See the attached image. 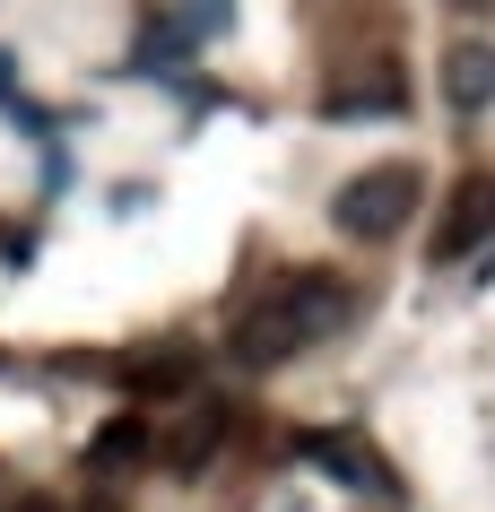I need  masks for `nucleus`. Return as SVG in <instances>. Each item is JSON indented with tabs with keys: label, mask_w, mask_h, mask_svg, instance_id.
Here are the masks:
<instances>
[{
	"label": "nucleus",
	"mask_w": 495,
	"mask_h": 512,
	"mask_svg": "<svg viewBox=\"0 0 495 512\" xmlns=\"http://www.w3.org/2000/svg\"><path fill=\"white\" fill-rule=\"evenodd\" d=\"M304 460H322L330 478H348L357 495H400V486H391V469L365 452V443H348V434H304Z\"/></svg>",
	"instance_id": "5"
},
{
	"label": "nucleus",
	"mask_w": 495,
	"mask_h": 512,
	"mask_svg": "<svg viewBox=\"0 0 495 512\" xmlns=\"http://www.w3.org/2000/svg\"><path fill=\"white\" fill-rule=\"evenodd\" d=\"M487 226H495V174H478V183L452 191V217H443V235H435V261H461Z\"/></svg>",
	"instance_id": "6"
},
{
	"label": "nucleus",
	"mask_w": 495,
	"mask_h": 512,
	"mask_svg": "<svg viewBox=\"0 0 495 512\" xmlns=\"http://www.w3.org/2000/svg\"><path fill=\"white\" fill-rule=\"evenodd\" d=\"M443 9H461V18H478V9H487V0H443Z\"/></svg>",
	"instance_id": "9"
},
{
	"label": "nucleus",
	"mask_w": 495,
	"mask_h": 512,
	"mask_svg": "<svg viewBox=\"0 0 495 512\" xmlns=\"http://www.w3.org/2000/svg\"><path fill=\"white\" fill-rule=\"evenodd\" d=\"M304 339H296V322H287V304H252L244 322L226 330V356H235V365H244V374H270V365H287V356H296Z\"/></svg>",
	"instance_id": "3"
},
{
	"label": "nucleus",
	"mask_w": 495,
	"mask_h": 512,
	"mask_svg": "<svg viewBox=\"0 0 495 512\" xmlns=\"http://www.w3.org/2000/svg\"><path fill=\"white\" fill-rule=\"evenodd\" d=\"M87 460H96V469H139V460H148V417H113Z\"/></svg>",
	"instance_id": "8"
},
{
	"label": "nucleus",
	"mask_w": 495,
	"mask_h": 512,
	"mask_svg": "<svg viewBox=\"0 0 495 512\" xmlns=\"http://www.w3.org/2000/svg\"><path fill=\"white\" fill-rule=\"evenodd\" d=\"M226 443V408L192 400L183 417H165V426H148V460H165L174 478H192V469H209V452Z\"/></svg>",
	"instance_id": "2"
},
{
	"label": "nucleus",
	"mask_w": 495,
	"mask_h": 512,
	"mask_svg": "<svg viewBox=\"0 0 495 512\" xmlns=\"http://www.w3.org/2000/svg\"><path fill=\"white\" fill-rule=\"evenodd\" d=\"M443 96L461 113H487L495 105V44H452L443 53Z\"/></svg>",
	"instance_id": "7"
},
{
	"label": "nucleus",
	"mask_w": 495,
	"mask_h": 512,
	"mask_svg": "<svg viewBox=\"0 0 495 512\" xmlns=\"http://www.w3.org/2000/svg\"><path fill=\"white\" fill-rule=\"evenodd\" d=\"M417 200H426V174L417 165H365L357 183H339V200H330V217H339V235H357V243H383L400 235L417 217Z\"/></svg>",
	"instance_id": "1"
},
{
	"label": "nucleus",
	"mask_w": 495,
	"mask_h": 512,
	"mask_svg": "<svg viewBox=\"0 0 495 512\" xmlns=\"http://www.w3.org/2000/svg\"><path fill=\"white\" fill-rule=\"evenodd\" d=\"M278 304H287V322H296V339H304V348H313V339H330V330L348 322V287H339L330 270H304Z\"/></svg>",
	"instance_id": "4"
}]
</instances>
